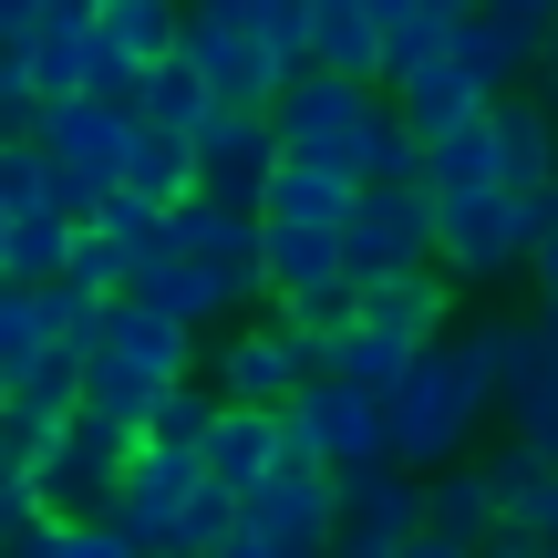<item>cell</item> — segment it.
I'll list each match as a JSON object with an SVG mask.
<instances>
[{
    "label": "cell",
    "instance_id": "obj_33",
    "mask_svg": "<svg viewBox=\"0 0 558 558\" xmlns=\"http://www.w3.org/2000/svg\"><path fill=\"white\" fill-rule=\"evenodd\" d=\"M83 62H94V32H32V41H21L32 104H62V94H83Z\"/></svg>",
    "mask_w": 558,
    "mask_h": 558
},
{
    "label": "cell",
    "instance_id": "obj_11",
    "mask_svg": "<svg viewBox=\"0 0 558 558\" xmlns=\"http://www.w3.org/2000/svg\"><path fill=\"white\" fill-rule=\"evenodd\" d=\"M239 527L279 558L331 548V465H269L259 486H239Z\"/></svg>",
    "mask_w": 558,
    "mask_h": 558
},
{
    "label": "cell",
    "instance_id": "obj_51",
    "mask_svg": "<svg viewBox=\"0 0 558 558\" xmlns=\"http://www.w3.org/2000/svg\"><path fill=\"white\" fill-rule=\"evenodd\" d=\"M300 558H320V548H300Z\"/></svg>",
    "mask_w": 558,
    "mask_h": 558
},
{
    "label": "cell",
    "instance_id": "obj_46",
    "mask_svg": "<svg viewBox=\"0 0 558 558\" xmlns=\"http://www.w3.org/2000/svg\"><path fill=\"white\" fill-rule=\"evenodd\" d=\"M248 11L259 0H186V21H218V32H248Z\"/></svg>",
    "mask_w": 558,
    "mask_h": 558
},
{
    "label": "cell",
    "instance_id": "obj_16",
    "mask_svg": "<svg viewBox=\"0 0 558 558\" xmlns=\"http://www.w3.org/2000/svg\"><path fill=\"white\" fill-rule=\"evenodd\" d=\"M248 218L259 228H341L352 218V177H331V166H311V156H269Z\"/></svg>",
    "mask_w": 558,
    "mask_h": 558
},
{
    "label": "cell",
    "instance_id": "obj_29",
    "mask_svg": "<svg viewBox=\"0 0 558 558\" xmlns=\"http://www.w3.org/2000/svg\"><path fill=\"white\" fill-rule=\"evenodd\" d=\"M62 239H73V218L62 207H21V218H0V279H52L62 269Z\"/></svg>",
    "mask_w": 558,
    "mask_h": 558
},
{
    "label": "cell",
    "instance_id": "obj_41",
    "mask_svg": "<svg viewBox=\"0 0 558 558\" xmlns=\"http://www.w3.org/2000/svg\"><path fill=\"white\" fill-rule=\"evenodd\" d=\"M248 41H259L279 73H300V41H311V0H259V11H248Z\"/></svg>",
    "mask_w": 558,
    "mask_h": 558
},
{
    "label": "cell",
    "instance_id": "obj_8",
    "mask_svg": "<svg viewBox=\"0 0 558 558\" xmlns=\"http://www.w3.org/2000/svg\"><path fill=\"white\" fill-rule=\"evenodd\" d=\"M414 527H424L414 518V476H403L393 456L331 465V548H320V558H393Z\"/></svg>",
    "mask_w": 558,
    "mask_h": 558
},
{
    "label": "cell",
    "instance_id": "obj_22",
    "mask_svg": "<svg viewBox=\"0 0 558 558\" xmlns=\"http://www.w3.org/2000/svg\"><path fill=\"white\" fill-rule=\"evenodd\" d=\"M383 104H393L414 135H445V124H465L486 94L465 83V62H456V52H424V62H403V73H393V94H383Z\"/></svg>",
    "mask_w": 558,
    "mask_h": 558
},
{
    "label": "cell",
    "instance_id": "obj_28",
    "mask_svg": "<svg viewBox=\"0 0 558 558\" xmlns=\"http://www.w3.org/2000/svg\"><path fill=\"white\" fill-rule=\"evenodd\" d=\"M114 186L124 197H145V207H166V197H186V135H156V124H135L124 114V156H114Z\"/></svg>",
    "mask_w": 558,
    "mask_h": 558
},
{
    "label": "cell",
    "instance_id": "obj_13",
    "mask_svg": "<svg viewBox=\"0 0 558 558\" xmlns=\"http://www.w3.org/2000/svg\"><path fill=\"white\" fill-rule=\"evenodd\" d=\"M445 320H456V290H445V269H393V279H362V290H352V331L393 341V352H424V341H445Z\"/></svg>",
    "mask_w": 558,
    "mask_h": 558
},
{
    "label": "cell",
    "instance_id": "obj_14",
    "mask_svg": "<svg viewBox=\"0 0 558 558\" xmlns=\"http://www.w3.org/2000/svg\"><path fill=\"white\" fill-rule=\"evenodd\" d=\"M177 62L207 83V104H239V114H269V94H279V62L248 32H218V21H186V32H177Z\"/></svg>",
    "mask_w": 558,
    "mask_h": 558
},
{
    "label": "cell",
    "instance_id": "obj_20",
    "mask_svg": "<svg viewBox=\"0 0 558 558\" xmlns=\"http://www.w3.org/2000/svg\"><path fill=\"white\" fill-rule=\"evenodd\" d=\"M311 290H352L341 228H259V300H311Z\"/></svg>",
    "mask_w": 558,
    "mask_h": 558
},
{
    "label": "cell",
    "instance_id": "obj_50",
    "mask_svg": "<svg viewBox=\"0 0 558 558\" xmlns=\"http://www.w3.org/2000/svg\"><path fill=\"white\" fill-rule=\"evenodd\" d=\"M538 197H548V228H558V166H548V186H538Z\"/></svg>",
    "mask_w": 558,
    "mask_h": 558
},
{
    "label": "cell",
    "instance_id": "obj_3",
    "mask_svg": "<svg viewBox=\"0 0 558 558\" xmlns=\"http://www.w3.org/2000/svg\"><path fill=\"white\" fill-rule=\"evenodd\" d=\"M393 269H435V197L414 177L352 186V218H341V279H393Z\"/></svg>",
    "mask_w": 558,
    "mask_h": 558
},
{
    "label": "cell",
    "instance_id": "obj_43",
    "mask_svg": "<svg viewBox=\"0 0 558 558\" xmlns=\"http://www.w3.org/2000/svg\"><path fill=\"white\" fill-rule=\"evenodd\" d=\"M518 538H538V548H558V476H538V497H527V518H518Z\"/></svg>",
    "mask_w": 558,
    "mask_h": 558
},
{
    "label": "cell",
    "instance_id": "obj_48",
    "mask_svg": "<svg viewBox=\"0 0 558 558\" xmlns=\"http://www.w3.org/2000/svg\"><path fill=\"white\" fill-rule=\"evenodd\" d=\"M41 32V0H0V41H32Z\"/></svg>",
    "mask_w": 558,
    "mask_h": 558
},
{
    "label": "cell",
    "instance_id": "obj_19",
    "mask_svg": "<svg viewBox=\"0 0 558 558\" xmlns=\"http://www.w3.org/2000/svg\"><path fill=\"white\" fill-rule=\"evenodd\" d=\"M486 124H497V186L538 197L548 166H558V104H538V94H497V104H486Z\"/></svg>",
    "mask_w": 558,
    "mask_h": 558
},
{
    "label": "cell",
    "instance_id": "obj_7",
    "mask_svg": "<svg viewBox=\"0 0 558 558\" xmlns=\"http://www.w3.org/2000/svg\"><path fill=\"white\" fill-rule=\"evenodd\" d=\"M156 218H166V248H177V259H197V269L228 290V311H248V300H259V218H248L239 197L186 186V197H166Z\"/></svg>",
    "mask_w": 558,
    "mask_h": 558
},
{
    "label": "cell",
    "instance_id": "obj_25",
    "mask_svg": "<svg viewBox=\"0 0 558 558\" xmlns=\"http://www.w3.org/2000/svg\"><path fill=\"white\" fill-rule=\"evenodd\" d=\"M414 518H424V538L476 548L486 527H497V507H486V476L456 456V465H435V476H414Z\"/></svg>",
    "mask_w": 558,
    "mask_h": 558
},
{
    "label": "cell",
    "instance_id": "obj_30",
    "mask_svg": "<svg viewBox=\"0 0 558 558\" xmlns=\"http://www.w3.org/2000/svg\"><path fill=\"white\" fill-rule=\"evenodd\" d=\"M414 156H424V135L393 114V104L373 94V114H362V135H352V186H383V177H414Z\"/></svg>",
    "mask_w": 558,
    "mask_h": 558
},
{
    "label": "cell",
    "instance_id": "obj_31",
    "mask_svg": "<svg viewBox=\"0 0 558 558\" xmlns=\"http://www.w3.org/2000/svg\"><path fill=\"white\" fill-rule=\"evenodd\" d=\"M156 393H166V383H145L135 362H114V352H83V393H73L83 414H114L124 435H135V424H145V403H156Z\"/></svg>",
    "mask_w": 558,
    "mask_h": 558
},
{
    "label": "cell",
    "instance_id": "obj_44",
    "mask_svg": "<svg viewBox=\"0 0 558 558\" xmlns=\"http://www.w3.org/2000/svg\"><path fill=\"white\" fill-rule=\"evenodd\" d=\"M104 0H41V32H94Z\"/></svg>",
    "mask_w": 558,
    "mask_h": 558
},
{
    "label": "cell",
    "instance_id": "obj_26",
    "mask_svg": "<svg viewBox=\"0 0 558 558\" xmlns=\"http://www.w3.org/2000/svg\"><path fill=\"white\" fill-rule=\"evenodd\" d=\"M124 300H145V311H166L177 331H207V320H228V290L207 279L197 259H145L124 279Z\"/></svg>",
    "mask_w": 558,
    "mask_h": 558
},
{
    "label": "cell",
    "instance_id": "obj_47",
    "mask_svg": "<svg viewBox=\"0 0 558 558\" xmlns=\"http://www.w3.org/2000/svg\"><path fill=\"white\" fill-rule=\"evenodd\" d=\"M465 558H538V538H518V527H486V538L465 548Z\"/></svg>",
    "mask_w": 558,
    "mask_h": 558
},
{
    "label": "cell",
    "instance_id": "obj_2",
    "mask_svg": "<svg viewBox=\"0 0 558 558\" xmlns=\"http://www.w3.org/2000/svg\"><path fill=\"white\" fill-rule=\"evenodd\" d=\"M548 228V197H518V186H465V197H435V269L445 290H486V279H518L527 248Z\"/></svg>",
    "mask_w": 558,
    "mask_h": 558
},
{
    "label": "cell",
    "instance_id": "obj_5",
    "mask_svg": "<svg viewBox=\"0 0 558 558\" xmlns=\"http://www.w3.org/2000/svg\"><path fill=\"white\" fill-rule=\"evenodd\" d=\"M362 114H373V83H341V73H311V62H300V73H279V94H269V145L352 177Z\"/></svg>",
    "mask_w": 558,
    "mask_h": 558
},
{
    "label": "cell",
    "instance_id": "obj_40",
    "mask_svg": "<svg viewBox=\"0 0 558 558\" xmlns=\"http://www.w3.org/2000/svg\"><path fill=\"white\" fill-rule=\"evenodd\" d=\"M32 290H41V311H52V341H62V352H94V341H104V300H83L73 279H32Z\"/></svg>",
    "mask_w": 558,
    "mask_h": 558
},
{
    "label": "cell",
    "instance_id": "obj_12",
    "mask_svg": "<svg viewBox=\"0 0 558 558\" xmlns=\"http://www.w3.org/2000/svg\"><path fill=\"white\" fill-rule=\"evenodd\" d=\"M269 114H239V104H207L197 124H186V177L207 186V197H259V177H269Z\"/></svg>",
    "mask_w": 558,
    "mask_h": 558
},
{
    "label": "cell",
    "instance_id": "obj_10",
    "mask_svg": "<svg viewBox=\"0 0 558 558\" xmlns=\"http://www.w3.org/2000/svg\"><path fill=\"white\" fill-rule=\"evenodd\" d=\"M300 383H311V341L279 331V320H228L218 352H207V393L218 403H290Z\"/></svg>",
    "mask_w": 558,
    "mask_h": 558
},
{
    "label": "cell",
    "instance_id": "obj_38",
    "mask_svg": "<svg viewBox=\"0 0 558 558\" xmlns=\"http://www.w3.org/2000/svg\"><path fill=\"white\" fill-rule=\"evenodd\" d=\"M52 341V311H41V290H21V279H0V383L21 373V362Z\"/></svg>",
    "mask_w": 558,
    "mask_h": 558
},
{
    "label": "cell",
    "instance_id": "obj_34",
    "mask_svg": "<svg viewBox=\"0 0 558 558\" xmlns=\"http://www.w3.org/2000/svg\"><path fill=\"white\" fill-rule=\"evenodd\" d=\"M52 279H73L83 300H124V279H135V259H124L114 239H104V228H83L73 218V239H62V269Z\"/></svg>",
    "mask_w": 558,
    "mask_h": 558
},
{
    "label": "cell",
    "instance_id": "obj_39",
    "mask_svg": "<svg viewBox=\"0 0 558 558\" xmlns=\"http://www.w3.org/2000/svg\"><path fill=\"white\" fill-rule=\"evenodd\" d=\"M445 32H456V11H435V0H414V11H403V21H383V83H393L403 62L445 52Z\"/></svg>",
    "mask_w": 558,
    "mask_h": 558
},
{
    "label": "cell",
    "instance_id": "obj_35",
    "mask_svg": "<svg viewBox=\"0 0 558 558\" xmlns=\"http://www.w3.org/2000/svg\"><path fill=\"white\" fill-rule=\"evenodd\" d=\"M207 414H218V393H207V383L186 373V383H166V393L145 403V424H135V435H145V445H186V456H197V435H207Z\"/></svg>",
    "mask_w": 558,
    "mask_h": 558
},
{
    "label": "cell",
    "instance_id": "obj_42",
    "mask_svg": "<svg viewBox=\"0 0 558 558\" xmlns=\"http://www.w3.org/2000/svg\"><path fill=\"white\" fill-rule=\"evenodd\" d=\"M476 11H486V21H507L518 41H538L548 21H558V0H476Z\"/></svg>",
    "mask_w": 558,
    "mask_h": 558
},
{
    "label": "cell",
    "instance_id": "obj_24",
    "mask_svg": "<svg viewBox=\"0 0 558 558\" xmlns=\"http://www.w3.org/2000/svg\"><path fill=\"white\" fill-rule=\"evenodd\" d=\"M445 52H456V62H465V83L497 104V94H527V62H538V41H518L507 21H486V11H456Z\"/></svg>",
    "mask_w": 558,
    "mask_h": 558
},
{
    "label": "cell",
    "instance_id": "obj_45",
    "mask_svg": "<svg viewBox=\"0 0 558 558\" xmlns=\"http://www.w3.org/2000/svg\"><path fill=\"white\" fill-rule=\"evenodd\" d=\"M527 83H538V104H558V21L538 32V62H527Z\"/></svg>",
    "mask_w": 558,
    "mask_h": 558
},
{
    "label": "cell",
    "instance_id": "obj_9",
    "mask_svg": "<svg viewBox=\"0 0 558 558\" xmlns=\"http://www.w3.org/2000/svg\"><path fill=\"white\" fill-rule=\"evenodd\" d=\"M186 486H197V456L186 445H124V476H114V507H104V527H114L135 558H166V527H177Z\"/></svg>",
    "mask_w": 558,
    "mask_h": 558
},
{
    "label": "cell",
    "instance_id": "obj_1",
    "mask_svg": "<svg viewBox=\"0 0 558 558\" xmlns=\"http://www.w3.org/2000/svg\"><path fill=\"white\" fill-rule=\"evenodd\" d=\"M486 414H497V383H486L476 331L465 341H424V352L403 362V383L383 393V456H393L403 476H435V465H456L465 445H476Z\"/></svg>",
    "mask_w": 558,
    "mask_h": 558
},
{
    "label": "cell",
    "instance_id": "obj_32",
    "mask_svg": "<svg viewBox=\"0 0 558 558\" xmlns=\"http://www.w3.org/2000/svg\"><path fill=\"white\" fill-rule=\"evenodd\" d=\"M197 114H207V83L186 73L177 52H166V62H145V83H135V124H156V135H186Z\"/></svg>",
    "mask_w": 558,
    "mask_h": 558
},
{
    "label": "cell",
    "instance_id": "obj_15",
    "mask_svg": "<svg viewBox=\"0 0 558 558\" xmlns=\"http://www.w3.org/2000/svg\"><path fill=\"white\" fill-rule=\"evenodd\" d=\"M290 414H300V435L320 445V465H373L383 456V393H352V383L311 373L290 393Z\"/></svg>",
    "mask_w": 558,
    "mask_h": 558
},
{
    "label": "cell",
    "instance_id": "obj_37",
    "mask_svg": "<svg viewBox=\"0 0 558 558\" xmlns=\"http://www.w3.org/2000/svg\"><path fill=\"white\" fill-rule=\"evenodd\" d=\"M228 527H239V497L197 476V486H186V507H177V527H166V558H207Z\"/></svg>",
    "mask_w": 558,
    "mask_h": 558
},
{
    "label": "cell",
    "instance_id": "obj_49",
    "mask_svg": "<svg viewBox=\"0 0 558 558\" xmlns=\"http://www.w3.org/2000/svg\"><path fill=\"white\" fill-rule=\"evenodd\" d=\"M393 558H465V548H445V538H424V527H414V538H403Z\"/></svg>",
    "mask_w": 558,
    "mask_h": 558
},
{
    "label": "cell",
    "instance_id": "obj_36",
    "mask_svg": "<svg viewBox=\"0 0 558 558\" xmlns=\"http://www.w3.org/2000/svg\"><path fill=\"white\" fill-rule=\"evenodd\" d=\"M465 465H476V476H486V507H497V527H518V518H527V497H538V476H548V465L527 456L518 435H507L497 456H465Z\"/></svg>",
    "mask_w": 558,
    "mask_h": 558
},
{
    "label": "cell",
    "instance_id": "obj_21",
    "mask_svg": "<svg viewBox=\"0 0 558 558\" xmlns=\"http://www.w3.org/2000/svg\"><path fill=\"white\" fill-rule=\"evenodd\" d=\"M300 62L383 94V32H373V11H362V0H311V41H300Z\"/></svg>",
    "mask_w": 558,
    "mask_h": 558
},
{
    "label": "cell",
    "instance_id": "obj_6",
    "mask_svg": "<svg viewBox=\"0 0 558 558\" xmlns=\"http://www.w3.org/2000/svg\"><path fill=\"white\" fill-rule=\"evenodd\" d=\"M32 145H41V166H52V207H62V218H83V207L114 186L124 114H114V104H94V94H62V104H41V114H32Z\"/></svg>",
    "mask_w": 558,
    "mask_h": 558
},
{
    "label": "cell",
    "instance_id": "obj_18",
    "mask_svg": "<svg viewBox=\"0 0 558 558\" xmlns=\"http://www.w3.org/2000/svg\"><path fill=\"white\" fill-rule=\"evenodd\" d=\"M269 414H279V403H218V414H207V435H197V476L228 486V497H239V486H259L269 456H279Z\"/></svg>",
    "mask_w": 558,
    "mask_h": 558
},
{
    "label": "cell",
    "instance_id": "obj_23",
    "mask_svg": "<svg viewBox=\"0 0 558 558\" xmlns=\"http://www.w3.org/2000/svg\"><path fill=\"white\" fill-rule=\"evenodd\" d=\"M414 186H424V197H465V186H497V124H486V104H476L465 124H445V135H424Z\"/></svg>",
    "mask_w": 558,
    "mask_h": 558
},
{
    "label": "cell",
    "instance_id": "obj_4",
    "mask_svg": "<svg viewBox=\"0 0 558 558\" xmlns=\"http://www.w3.org/2000/svg\"><path fill=\"white\" fill-rule=\"evenodd\" d=\"M124 424L114 414H62L52 424V445H41L32 456V497H41V518H104V507H114V476H124Z\"/></svg>",
    "mask_w": 558,
    "mask_h": 558
},
{
    "label": "cell",
    "instance_id": "obj_27",
    "mask_svg": "<svg viewBox=\"0 0 558 558\" xmlns=\"http://www.w3.org/2000/svg\"><path fill=\"white\" fill-rule=\"evenodd\" d=\"M177 32H186V0H104V11H94V41H104V52H124L135 73L177 52Z\"/></svg>",
    "mask_w": 558,
    "mask_h": 558
},
{
    "label": "cell",
    "instance_id": "obj_52",
    "mask_svg": "<svg viewBox=\"0 0 558 558\" xmlns=\"http://www.w3.org/2000/svg\"><path fill=\"white\" fill-rule=\"evenodd\" d=\"M538 558H558V548H538Z\"/></svg>",
    "mask_w": 558,
    "mask_h": 558
},
{
    "label": "cell",
    "instance_id": "obj_17",
    "mask_svg": "<svg viewBox=\"0 0 558 558\" xmlns=\"http://www.w3.org/2000/svg\"><path fill=\"white\" fill-rule=\"evenodd\" d=\"M94 352L135 362L145 383H186V373H197V331H177V320L145 311V300H104V341H94Z\"/></svg>",
    "mask_w": 558,
    "mask_h": 558
}]
</instances>
